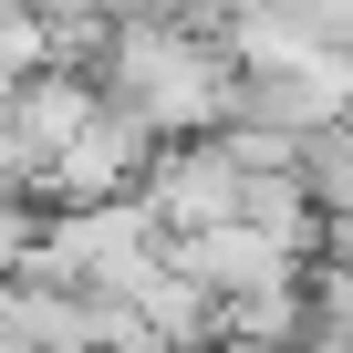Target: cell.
Returning <instances> with one entry per match:
<instances>
[{"instance_id":"obj_1","label":"cell","mask_w":353,"mask_h":353,"mask_svg":"<svg viewBox=\"0 0 353 353\" xmlns=\"http://www.w3.org/2000/svg\"><path fill=\"white\" fill-rule=\"evenodd\" d=\"M94 83L104 94H135L166 135H219L229 104H239V42L176 21V11H135V21H114Z\"/></svg>"},{"instance_id":"obj_2","label":"cell","mask_w":353,"mask_h":353,"mask_svg":"<svg viewBox=\"0 0 353 353\" xmlns=\"http://www.w3.org/2000/svg\"><path fill=\"white\" fill-rule=\"evenodd\" d=\"M176 135L135 104V94H104L94 104V125L73 135V156L42 176V208H83V198H135L145 176H156V156H166Z\"/></svg>"},{"instance_id":"obj_3","label":"cell","mask_w":353,"mask_h":353,"mask_svg":"<svg viewBox=\"0 0 353 353\" xmlns=\"http://www.w3.org/2000/svg\"><path fill=\"white\" fill-rule=\"evenodd\" d=\"M145 198L166 219V239H188V229H229L250 208V166L229 156V135H176L145 176Z\"/></svg>"},{"instance_id":"obj_4","label":"cell","mask_w":353,"mask_h":353,"mask_svg":"<svg viewBox=\"0 0 353 353\" xmlns=\"http://www.w3.org/2000/svg\"><path fill=\"white\" fill-rule=\"evenodd\" d=\"M166 260H176V270H198L208 291H291V281H312V260H301L291 239H270L260 219L188 229V239H166Z\"/></svg>"},{"instance_id":"obj_5","label":"cell","mask_w":353,"mask_h":353,"mask_svg":"<svg viewBox=\"0 0 353 353\" xmlns=\"http://www.w3.org/2000/svg\"><path fill=\"white\" fill-rule=\"evenodd\" d=\"M94 104H104V83H94V73H73V63H52V73H32V83L11 94V156L32 166V188L73 156V135L94 125Z\"/></svg>"},{"instance_id":"obj_6","label":"cell","mask_w":353,"mask_h":353,"mask_svg":"<svg viewBox=\"0 0 353 353\" xmlns=\"http://www.w3.org/2000/svg\"><path fill=\"white\" fill-rule=\"evenodd\" d=\"M219 135H229V156H239L250 176H301V156H312V135H281V125H250V114L219 125Z\"/></svg>"},{"instance_id":"obj_7","label":"cell","mask_w":353,"mask_h":353,"mask_svg":"<svg viewBox=\"0 0 353 353\" xmlns=\"http://www.w3.org/2000/svg\"><path fill=\"white\" fill-rule=\"evenodd\" d=\"M42 229H52V208H42V198H21V208H0V281H21V270H32Z\"/></svg>"},{"instance_id":"obj_8","label":"cell","mask_w":353,"mask_h":353,"mask_svg":"<svg viewBox=\"0 0 353 353\" xmlns=\"http://www.w3.org/2000/svg\"><path fill=\"white\" fill-rule=\"evenodd\" d=\"M0 156H11V94H0Z\"/></svg>"}]
</instances>
